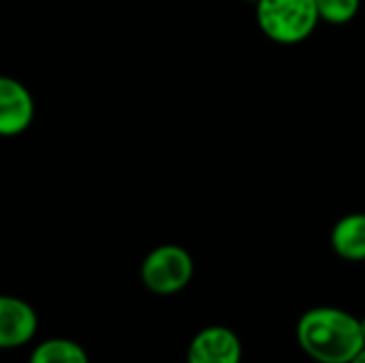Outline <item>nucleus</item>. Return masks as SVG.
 I'll list each match as a JSON object with an SVG mask.
<instances>
[{
	"instance_id": "obj_1",
	"label": "nucleus",
	"mask_w": 365,
	"mask_h": 363,
	"mask_svg": "<svg viewBox=\"0 0 365 363\" xmlns=\"http://www.w3.org/2000/svg\"><path fill=\"white\" fill-rule=\"evenodd\" d=\"M297 342L317 363H351L365 349L361 319L334 306L310 308L297 321Z\"/></svg>"
},
{
	"instance_id": "obj_2",
	"label": "nucleus",
	"mask_w": 365,
	"mask_h": 363,
	"mask_svg": "<svg viewBox=\"0 0 365 363\" xmlns=\"http://www.w3.org/2000/svg\"><path fill=\"white\" fill-rule=\"evenodd\" d=\"M321 21L317 0H261L257 24L261 32L278 45L304 43Z\"/></svg>"
},
{
	"instance_id": "obj_3",
	"label": "nucleus",
	"mask_w": 365,
	"mask_h": 363,
	"mask_svg": "<svg viewBox=\"0 0 365 363\" xmlns=\"http://www.w3.org/2000/svg\"><path fill=\"white\" fill-rule=\"evenodd\" d=\"M195 276L190 252L178 244H163L148 252L141 263V282L156 295H175L184 291Z\"/></svg>"
},
{
	"instance_id": "obj_4",
	"label": "nucleus",
	"mask_w": 365,
	"mask_h": 363,
	"mask_svg": "<svg viewBox=\"0 0 365 363\" xmlns=\"http://www.w3.org/2000/svg\"><path fill=\"white\" fill-rule=\"evenodd\" d=\"M36 105L32 92L13 77L0 79V133L4 137H17L26 133L34 122Z\"/></svg>"
},
{
	"instance_id": "obj_5",
	"label": "nucleus",
	"mask_w": 365,
	"mask_h": 363,
	"mask_svg": "<svg viewBox=\"0 0 365 363\" xmlns=\"http://www.w3.org/2000/svg\"><path fill=\"white\" fill-rule=\"evenodd\" d=\"M240 336L222 325L201 329L188 344L186 363H242Z\"/></svg>"
},
{
	"instance_id": "obj_6",
	"label": "nucleus",
	"mask_w": 365,
	"mask_h": 363,
	"mask_svg": "<svg viewBox=\"0 0 365 363\" xmlns=\"http://www.w3.org/2000/svg\"><path fill=\"white\" fill-rule=\"evenodd\" d=\"M38 329L36 310L19 300L4 295L0 297V347L2 349H17L28 344Z\"/></svg>"
},
{
	"instance_id": "obj_7",
	"label": "nucleus",
	"mask_w": 365,
	"mask_h": 363,
	"mask_svg": "<svg viewBox=\"0 0 365 363\" xmlns=\"http://www.w3.org/2000/svg\"><path fill=\"white\" fill-rule=\"evenodd\" d=\"M331 248L344 261H365V212L346 214L334 225Z\"/></svg>"
},
{
	"instance_id": "obj_8",
	"label": "nucleus",
	"mask_w": 365,
	"mask_h": 363,
	"mask_svg": "<svg viewBox=\"0 0 365 363\" xmlns=\"http://www.w3.org/2000/svg\"><path fill=\"white\" fill-rule=\"evenodd\" d=\"M28 363H90V357L81 344L68 338H49L32 351Z\"/></svg>"
},
{
	"instance_id": "obj_9",
	"label": "nucleus",
	"mask_w": 365,
	"mask_h": 363,
	"mask_svg": "<svg viewBox=\"0 0 365 363\" xmlns=\"http://www.w3.org/2000/svg\"><path fill=\"white\" fill-rule=\"evenodd\" d=\"M321 19L334 26H344L353 21L361 9V0H317Z\"/></svg>"
},
{
	"instance_id": "obj_10",
	"label": "nucleus",
	"mask_w": 365,
	"mask_h": 363,
	"mask_svg": "<svg viewBox=\"0 0 365 363\" xmlns=\"http://www.w3.org/2000/svg\"><path fill=\"white\" fill-rule=\"evenodd\" d=\"M351 363H365V349L364 351H361V353H359V355H357V357H355V359H353V362Z\"/></svg>"
},
{
	"instance_id": "obj_11",
	"label": "nucleus",
	"mask_w": 365,
	"mask_h": 363,
	"mask_svg": "<svg viewBox=\"0 0 365 363\" xmlns=\"http://www.w3.org/2000/svg\"><path fill=\"white\" fill-rule=\"evenodd\" d=\"M361 329H364V336H365V317H361Z\"/></svg>"
},
{
	"instance_id": "obj_12",
	"label": "nucleus",
	"mask_w": 365,
	"mask_h": 363,
	"mask_svg": "<svg viewBox=\"0 0 365 363\" xmlns=\"http://www.w3.org/2000/svg\"><path fill=\"white\" fill-rule=\"evenodd\" d=\"M246 2H252V4H255V6H257V4H259V2H261V0H246Z\"/></svg>"
}]
</instances>
